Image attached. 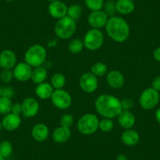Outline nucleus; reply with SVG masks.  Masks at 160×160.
Returning a JSON list of instances; mask_svg holds the SVG:
<instances>
[{"mask_svg":"<svg viewBox=\"0 0 160 160\" xmlns=\"http://www.w3.org/2000/svg\"><path fill=\"white\" fill-rule=\"evenodd\" d=\"M104 34L100 29L92 28L87 32L83 38L84 47L90 51H96L104 43Z\"/></svg>","mask_w":160,"mask_h":160,"instance_id":"6","label":"nucleus"},{"mask_svg":"<svg viewBox=\"0 0 160 160\" xmlns=\"http://www.w3.org/2000/svg\"><path fill=\"white\" fill-rule=\"evenodd\" d=\"M70 137V129L65 127H62V126L55 129L53 132V134H52L53 141L58 144H64L66 141H68Z\"/></svg>","mask_w":160,"mask_h":160,"instance_id":"19","label":"nucleus"},{"mask_svg":"<svg viewBox=\"0 0 160 160\" xmlns=\"http://www.w3.org/2000/svg\"><path fill=\"white\" fill-rule=\"evenodd\" d=\"M39 110L38 102L33 98H28L22 102V114L26 118H32Z\"/></svg>","mask_w":160,"mask_h":160,"instance_id":"14","label":"nucleus"},{"mask_svg":"<svg viewBox=\"0 0 160 160\" xmlns=\"http://www.w3.org/2000/svg\"><path fill=\"white\" fill-rule=\"evenodd\" d=\"M47 59V50L39 44L29 47L24 54V61L32 68L42 66Z\"/></svg>","mask_w":160,"mask_h":160,"instance_id":"3","label":"nucleus"},{"mask_svg":"<svg viewBox=\"0 0 160 160\" xmlns=\"http://www.w3.org/2000/svg\"><path fill=\"white\" fill-rule=\"evenodd\" d=\"M90 72L97 77H102L107 73V66L102 62H97L91 67Z\"/></svg>","mask_w":160,"mask_h":160,"instance_id":"27","label":"nucleus"},{"mask_svg":"<svg viewBox=\"0 0 160 160\" xmlns=\"http://www.w3.org/2000/svg\"><path fill=\"white\" fill-rule=\"evenodd\" d=\"M17 64L16 53L10 50H4L0 53V68L13 69Z\"/></svg>","mask_w":160,"mask_h":160,"instance_id":"12","label":"nucleus"},{"mask_svg":"<svg viewBox=\"0 0 160 160\" xmlns=\"http://www.w3.org/2000/svg\"><path fill=\"white\" fill-rule=\"evenodd\" d=\"M13 104L11 99L4 98V97H0V114L6 115L10 113Z\"/></svg>","mask_w":160,"mask_h":160,"instance_id":"25","label":"nucleus"},{"mask_svg":"<svg viewBox=\"0 0 160 160\" xmlns=\"http://www.w3.org/2000/svg\"><path fill=\"white\" fill-rule=\"evenodd\" d=\"M21 124V118L20 115L12 113V112L4 115V118H2V128L5 129L7 131L16 130L17 129L19 128Z\"/></svg>","mask_w":160,"mask_h":160,"instance_id":"15","label":"nucleus"},{"mask_svg":"<svg viewBox=\"0 0 160 160\" xmlns=\"http://www.w3.org/2000/svg\"><path fill=\"white\" fill-rule=\"evenodd\" d=\"M114 123L112 118H104L99 122V129L104 133L112 131Z\"/></svg>","mask_w":160,"mask_h":160,"instance_id":"31","label":"nucleus"},{"mask_svg":"<svg viewBox=\"0 0 160 160\" xmlns=\"http://www.w3.org/2000/svg\"><path fill=\"white\" fill-rule=\"evenodd\" d=\"M159 101V93L152 87L147 88L141 93L139 103L141 108L145 110L153 109Z\"/></svg>","mask_w":160,"mask_h":160,"instance_id":"7","label":"nucleus"},{"mask_svg":"<svg viewBox=\"0 0 160 160\" xmlns=\"http://www.w3.org/2000/svg\"><path fill=\"white\" fill-rule=\"evenodd\" d=\"M5 159H6L5 158H3V157H2V155H0V160H5Z\"/></svg>","mask_w":160,"mask_h":160,"instance_id":"44","label":"nucleus"},{"mask_svg":"<svg viewBox=\"0 0 160 160\" xmlns=\"http://www.w3.org/2000/svg\"><path fill=\"white\" fill-rule=\"evenodd\" d=\"M103 8H104V11L105 12V13L109 18L113 17L115 12H117L116 7H115V2L112 1V0H109V1L106 2V3L104 4Z\"/></svg>","mask_w":160,"mask_h":160,"instance_id":"33","label":"nucleus"},{"mask_svg":"<svg viewBox=\"0 0 160 160\" xmlns=\"http://www.w3.org/2000/svg\"><path fill=\"white\" fill-rule=\"evenodd\" d=\"M50 134L48 127L44 123H38L33 127L32 130V136L35 141L38 142L45 141Z\"/></svg>","mask_w":160,"mask_h":160,"instance_id":"18","label":"nucleus"},{"mask_svg":"<svg viewBox=\"0 0 160 160\" xmlns=\"http://www.w3.org/2000/svg\"><path fill=\"white\" fill-rule=\"evenodd\" d=\"M95 109L97 112L104 118H113L122 112L120 100L110 94H102L95 101Z\"/></svg>","mask_w":160,"mask_h":160,"instance_id":"1","label":"nucleus"},{"mask_svg":"<svg viewBox=\"0 0 160 160\" xmlns=\"http://www.w3.org/2000/svg\"><path fill=\"white\" fill-rule=\"evenodd\" d=\"M155 118H156L157 122L160 124V108L157 109V111L155 112Z\"/></svg>","mask_w":160,"mask_h":160,"instance_id":"41","label":"nucleus"},{"mask_svg":"<svg viewBox=\"0 0 160 160\" xmlns=\"http://www.w3.org/2000/svg\"><path fill=\"white\" fill-rule=\"evenodd\" d=\"M122 110H130L133 107V101L129 98H125L120 101Z\"/></svg>","mask_w":160,"mask_h":160,"instance_id":"36","label":"nucleus"},{"mask_svg":"<svg viewBox=\"0 0 160 160\" xmlns=\"http://www.w3.org/2000/svg\"><path fill=\"white\" fill-rule=\"evenodd\" d=\"M152 87L156 91H160V75L154 78V80L152 81Z\"/></svg>","mask_w":160,"mask_h":160,"instance_id":"38","label":"nucleus"},{"mask_svg":"<svg viewBox=\"0 0 160 160\" xmlns=\"http://www.w3.org/2000/svg\"><path fill=\"white\" fill-rule=\"evenodd\" d=\"M109 17L105 13L104 10L92 11L88 17V23L92 28L100 29L105 27Z\"/></svg>","mask_w":160,"mask_h":160,"instance_id":"11","label":"nucleus"},{"mask_svg":"<svg viewBox=\"0 0 160 160\" xmlns=\"http://www.w3.org/2000/svg\"><path fill=\"white\" fill-rule=\"evenodd\" d=\"M1 91H2V87L0 85V97H1Z\"/></svg>","mask_w":160,"mask_h":160,"instance_id":"45","label":"nucleus"},{"mask_svg":"<svg viewBox=\"0 0 160 160\" xmlns=\"http://www.w3.org/2000/svg\"><path fill=\"white\" fill-rule=\"evenodd\" d=\"M49 2H53V1H56V0H47Z\"/></svg>","mask_w":160,"mask_h":160,"instance_id":"46","label":"nucleus"},{"mask_svg":"<svg viewBox=\"0 0 160 160\" xmlns=\"http://www.w3.org/2000/svg\"><path fill=\"white\" fill-rule=\"evenodd\" d=\"M115 160H128V158H127V155H124V154H119V155L116 157Z\"/></svg>","mask_w":160,"mask_h":160,"instance_id":"40","label":"nucleus"},{"mask_svg":"<svg viewBox=\"0 0 160 160\" xmlns=\"http://www.w3.org/2000/svg\"><path fill=\"white\" fill-rule=\"evenodd\" d=\"M53 91H54V89L52 87L51 84L46 82L38 84L35 90L36 96L42 100H47L51 98Z\"/></svg>","mask_w":160,"mask_h":160,"instance_id":"20","label":"nucleus"},{"mask_svg":"<svg viewBox=\"0 0 160 160\" xmlns=\"http://www.w3.org/2000/svg\"><path fill=\"white\" fill-rule=\"evenodd\" d=\"M99 122L98 116L94 114H85L78 119L77 129L82 134H93L99 129Z\"/></svg>","mask_w":160,"mask_h":160,"instance_id":"5","label":"nucleus"},{"mask_svg":"<svg viewBox=\"0 0 160 160\" xmlns=\"http://www.w3.org/2000/svg\"><path fill=\"white\" fill-rule=\"evenodd\" d=\"M13 69V77L19 82H27L31 79L32 67L26 62L18 63Z\"/></svg>","mask_w":160,"mask_h":160,"instance_id":"10","label":"nucleus"},{"mask_svg":"<svg viewBox=\"0 0 160 160\" xmlns=\"http://www.w3.org/2000/svg\"><path fill=\"white\" fill-rule=\"evenodd\" d=\"M12 113L17 114V115H21L22 113V104H20V103H15L13 104V107H12Z\"/></svg>","mask_w":160,"mask_h":160,"instance_id":"37","label":"nucleus"},{"mask_svg":"<svg viewBox=\"0 0 160 160\" xmlns=\"http://www.w3.org/2000/svg\"><path fill=\"white\" fill-rule=\"evenodd\" d=\"M115 7L118 13L123 15L130 14L135 10V3L133 0H117Z\"/></svg>","mask_w":160,"mask_h":160,"instance_id":"22","label":"nucleus"},{"mask_svg":"<svg viewBox=\"0 0 160 160\" xmlns=\"http://www.w3.org/2000/svg\"><path fill=\"white\" fill-rule=\"evenodd\" d=\"M82 9L78 4H73V5L70 6L68 7V12L67 16L69 17L70 18L73 19L74 21H76L77 20L79 19L82 16Z\"/></svg>","mask_w":160,"mask_h":160,"instance_id":"26","label":"nucleus"},{"mask_svg":"<svg viewBox=\"0 0 160 160\" xmlns=\"http://www.w3.org/2000/svg\"><path fill=\"white\" fill-rule=\"evenodd\" d=\"M74 122V118L73 116L70 114H64L61 117V119H60V123L61 126L62 127H68V128H70L72 126Z\"/></svg>","mask_w":160,"mask_h":160,"instance_id":"34","label":"nucleus"},{"mask_svg":"<svg viewBox=\"0 0 160 160\" xmlns=\"http://www.w3.org/2000/svg\"><path fill=\"white\" fill-rule=\"evenodd\" d=\"M14 96V90L10 86H7V87H2V91H1V97H4V98H7L11 99Z\"/></svg>","mask_w":160,"mask_h":160,"instance_id":"35","label":"nucleus"},{"mask_svg":"<svg viewBox=\"0 0 160 160\" xmlns=\"http://www.w3.org/2000/svg\"><path fill=\"white\" fill-rule=\"evenodd\" d=\"M79 86L80 88L86 93H93L98 87V77L93 75L91 72L82 74L80 77Z\"/></svg>","mask_w":160,"mask_h":160,"instance_id":"9","label":"nucleus"},{"mask_svg":"<svg viewBox=\"0 0 160 160\" xmlns=\"http://www.w3.org/2000/svg\"><path fill=\"white\" fill-rule=\"evenodd\" d=\"M2 122H0V132H1V130H2Z\"/></svg>","mask_w":160,"mask_h":160,"instance_id":"43","label":"nucleus"},{"mask_svg":"<svg viewBox=\"0 0 160 160\" xmlns=\"http://www.w3.org/2000/svg\"><path fill=\"white\" fill-rule=\"evenodd\" d=\"M85 4L91 11H98L102 10L104 2V0H85Z\"/></svg>","mask_w":160,"mask_h":160,"instance_id":"30","label":"nucleus"},{"mask_svg":"<svg viewBox=\"0 0 160 160\" xmlns=\"http://www.w3.org/2000/svg\"><path fill=\"white\" fill-rule=\"evenodd\" d=\"M117 117H118V122L120 127L125 130L131 129L136 122L135 115L130 110H122Z\"/></svg>","mask_w":160,"mask_h":160,"instance_id":"16","label":"nucleus"},{"mask_svg":"<svg viewBox=\"0 0 160 160\" xmlns=\"http://www.w3.org/2000/svg\"><path fill=\"white\" fill-rule=\"evenodd\" d=\"M66 78L63 74L56 73L52 76L50 84L54 90H61L65 86Z\"/></svg>","mask_w":160,"mask_h":160,"instance_id":"24","label":"nucleus"},{"mask_svg":"<svg viewBox=\"0 0 160 160\" xmlns=\"http://www.w3.org/2000/svg\"><path fill=\"white\" fill-rule=\"evenodd\" d=\"M154 58L157 61L160 62V47H158L157 49H155V50L153 53Z\"/></svg>","mask_w":160,"mask_h":160,"instance_id":"39","label":"nucleus"},{"mask_svg":"<svg viewBox=\"0 0 160 160\" xmlns=\"http://www.w3.org/2000/svg\"><path fill=\"white\" fill-rule=\"evenodd\" d=\"M122 143L127 146H134L140 141V135L136 130L128 129L126 130L121 135Z\"/></svg>","mask_w":160,"mask_h":160,"instance_id":"21","label":"nucleus"},{"mask_svg":"<svg viewBox=\"0 0 160 160\" xmlns=\"http://www.w3.org/2000/svg\"><path fill=\"white\" fill-rule=\"evenodd\" d=\"M83 41L78 38L72 40L68 44V50L72 53H78L83 50Z\"/></svg>","mask_w":160,"mask_h":160,"instance_id":"28","label":"nucleus"},{"mask_svg":"<svg viewBox=\"0 0 160 160\" xmlns=\"http://www.w3.org/2000/svg\"><path fill=\"white\" fill-rule=\"evenodd\" d=\"M48 11L52 18L59 20L67 16L68 7L64 2L60 0H56L53 2H50L48 7Z\"/></svg>","mask_w":160,"mask_h":160,"instance_id":"13","label":"nucleus"},{"mask_svg":"<svg viewBox=\"0 0 160 160\" xmlns=\"http://www.w3.org/2000/svg\"><path fill=\"white\" fill-rule=\"evenodd\" d=\"M47 78V70L43 66H39V67L34 68L32 69V73L31 79L32 82L35 84H40L44 82Z\"/></svg>","mask_w":160,"mask_h":160,"instance_id":"23","label":"nucleus"},{"mask_svg":"<svg viewBox=\"0 0 160 160\" xmlns=\"http://www.w3.org/2000/svg\"><path fill=\"white\" fill-rule=\"evenodd\" d=\"M13 78L14 77H13V71L10 69H2L0 73V80L3 83H10Z\"/></svg>","mask_w":160,"mask_h":160,"instance_id":"32","label":"nucleus"},{"mask_svg":"<svg viewBox=\"0 0 160 160\" xmlns=\"http://www.w3.org/2000/svg\"><path fill=\"white\" fill-rule=\"evenodd\" d=\"M105 29L108 35L116 42H124L130 36V26L127 21L121 17L109 18Z\"/></svg>","mask_w":160,"mask_h":160,"instance_id":"2","label":"nucleus"},{"mask_svg":"<svg viewBox=\"0 0 160 160\" xmlns=\"http://www.w3.org/2000/svg\"><path fill=\"white\" fill-rule=\"evenodd\" d=\"M13 152V145L9 141H3L0 142V155L7 158L11 155Z\"/></svg>","mask_w":160,"mask_h":160,"instance_id":"29","label":"nucleus"},{"mask_svg":"<svg viewBox=\"0 0 160 160\" xmlns=\"http://www.w3.org/2000/svg\"><path fill=\"white\" fill-rule=\"evenodd\" d=\"M52 103L53 106L57 108L64 110L72 105V98L68 92L61 89V90H54L51 98Z\"/></svg>","mask_w":160,"mask_h":160,"instance_id":"8","label":"nucleus"},{"mask_svg":"<svg viewBox=\"0 0 160 160\" xmlns=\"http://www.w3.org/2000/svg\"><path fill=\"white\" fill-rule=\"evenodd\" d=\"M76 31V22L69 17L65 16L57 21L54 27V32L58 38L68 39Z\"/></svg>","mask_w":160,"mask_h":160,"instance_id":"4","label":"nucleus"},{"mask_svg":"<svg viewBox=\"0 0 160 160\" xmlns=\"http://www.w3.org/2000/svg\"><path fill=\"white\" fill-rule=\"evenodd\" d=\"M56 42V41H53L52 42ZM53 45H56V42H55V43H53ZM49 46H50V47H51V46H52L51 42H50V43H49Z\"/></svg>","mask_w":160,"mask_h":160,"instance_id":"42","label":"nucleus"},{"mask_svg":"<svg viewBox=\"0 0 160 160\" xmlns=\"http://www.w3.org/2000/svg\"><path fill=\"white\" fill-rule=\"evenodd\" d=\"M107 82L109 87L113 89L122 88L125 82L124 76L119 71L113 70L107 74Z\"/></svg>","mask_w":160,"mask_h":160,"instance_id":"17","label":"nucleus"}]
</instances>
